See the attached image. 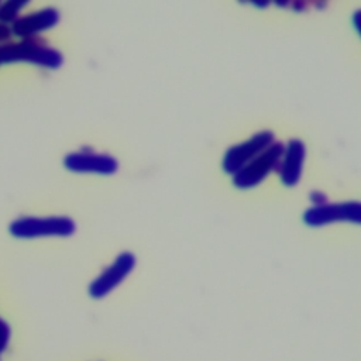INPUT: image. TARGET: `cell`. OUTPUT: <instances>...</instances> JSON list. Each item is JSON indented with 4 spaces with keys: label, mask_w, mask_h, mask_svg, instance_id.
Listing matches in <instances>:
<instances>
[{
    "label": "cell",
    "mask_w": 361,
    "mask_h": 361,
    "mask_svg": "<svg viewBox=\"0 0 361 361\" xmlns=\"http://www.w3.org/2000/svg\"><path fill=\"white\" fill-rule=\"evenodd\" d=\"M207 169L219 192L248 206H292L326 178L313 135L281 117L226 131L210 149Z\"/></svg>",
    "instance_id": "cell-1"
},
{
    "label": "cell",
    "mask_w": 361,
    "mask_h": 361,
    "mask_svg": "<svg viewBox=\"0 0 361 361\" xmlns=\"http://www.w3.org/2000/svg\"><path fill=\"white\" fill-rule=\"evenodd\" d=\"M62 166L86 186L92 203L99 209L141 178L144 158L126 135L96 126L93 134L63 155Z\"/></svg>",
    "instance_id": "cell-2"
},
{
    "label": "cell",
    "mask_w": 361,
    "mask_h": 361,
    "mask_svg": "<svg viewBox=\"0 0 361 361\" xmlns=\"http://www.w3.org/2000/svg\"><path fill=\"white\" fill-rule=\"evenodd\" d=\"M293 226L305 237H358L361 200L350 183L323 178L292 206Z\"/></svg>",
    "instance_id": "cell-3"
},
{
    "label": "cell",
    "mask_w": 361,
    "mask_h": 361,
    "mask_svg": "<svg viewBox=\"0 0 361 361\" xmlns=\"http://www.w3.org/2000/svg\"><path fill=\"white\" fill-rule=\"evenodd\" d=\"M8 231L17 238H63L96 237L100 231L94 227V220L89 214H48L24 216L11 221Z\"/></svg>",
    "instance_id": "cell-4"
},
{
    "label": "cell",
    "mask_w": 361,
    "mask_h": 361,
    "mask_svg": "<svg viewBox=\"0 0 361 361\" xmlns=\"http://www.w3.org/2000/svg\"><path fill=\"white\" fill-rule=\"evenodd\" d=\"M113 257L107 265L102 268L99 275L89 283L87 292L93 299H103L118 288L137 268V248L128 244H120L113 248Z\"/></svg>",
    "instance_id": "cell-5"
},
{
    "label": "cell",
    "mask_w": 361,
    "mask_h": 361,
    "mask_svg": "<svg viewBox=\"0 0 361 361\" xmlns=\"http://www.w3.org/2000/svg\"><path fill=\"white\" fill-rule=\"evenodd\" d=\"M25 62L47 69H58L63 55L42 37L25 38L18 42L0 44V65Z\"/></svg>",
    "instance_id": "cell-6"
},
{
    "label": "cell",
    "mask_w": 361,
    "mask_h": 361,
    "mask_svg": "<svg viewBox=\"0 0 361 361\" xmlns=\"http://www.w3.org/2000/svg\"><path fill=\"white\" fill-rule=\"evenodd\" d=\"M61 20V14L55 7H44L30 14L18 17L10 27L11 34L25 39L39 37L41 32L54 28Z\"/></svg>",
    "instance_id": "cell-7"
},
{
    "label": "cell",
    "mask_w": 361,
    "mask_h": 361,
    "mask_svg": "<svg viewBox=\"0 0 361 361\" xmlns=\"http://www.w3.org/2000/svg\"><path fill=\"white\" fill-rule=\"evenodd\" d=\"M27 1H18V0H11L6 3H0V23L1 24H13L18 16L20 11L27 6Z\"/></svg>",
    "instance_id": "cell-8"
},
{
    "label": "cell",
    "mask_w": 361,
    "mask_h": 361,
    "mask_svg": "<svg viewBox=\"0 0 361 361\" xmlns=\"http://www.w3.org/2000/svg\"><path fill=\"white\" fill-rule=\"evenodd\" d=\"M10 326L7 322H4L3 319H0V353H3L10 341Z\"/></svg>",
    "instance_id": "cell-9"
},
{
    "label": "cell",
    "mask_w": 361,
    "mask_h": 361,
    "mask_svg": "<svg viewBox=\"0 0 361 361\" xmlns=\"http://www.w3.org/2000/svg\"><path fill=\"white\" fill-rule=\"evenodd\" d=\"M11 35H13V34H11L10 27H8V25H6V24H1V23H0V44L7 42V41L10 39V37H11Z\"/></svg>",
    "instance_id": "cell-10"
}]
</instances>
